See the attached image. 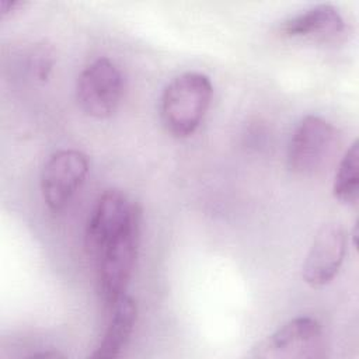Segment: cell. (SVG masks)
<instances>
[{
    "instance_id": "1",
    "label": "cell",
    "mask_w": 359,
    "mask_h": 359,
    "mask_svg": "<svg viewBox=\"0 0 359 359\" xmlns=\"http://www.w3.org/2000/svg\"><path fill=\"white\" fill-rule=\"evenodd\" d=\"M212 94V83L203 73L187 72L174 77L160 98V116L165 130L180 139L191 136L202 123Z\"/></svg>"
},
{
    "instance_id": "2",
    "label": "cell",
    "mask_w": 359,
    "mask_h": 359,
    "mask_svg": "<svg viewBox=\"0 0 359 359\" xmlns=\"http://www.w3.org/2000/svg\"><path fill=\"white\" fill-rule=\"evenodd\" d=\"M142 230V209L130 219L125 229L115 236L94 259L97 264L98 294L108 310L119 297L126 294L132 278Z\"/></svg>"
},
{
    "instance_id": "3",
    "label": "cell",
    "mask_w": 359,
    "mask_h": 359,
    "mask_svg": "<svg viewBox=\"0 0 359 359\" xmlns=\"http://www.w3.org/2000/svg\"><path fill=\"white\" fill-rule=\"evenodd\" d=\"M338 146L339 132L337 128L321 116L307 115L290 137L286 156L287 167L299 175L316 174L331 163Z\"/></svg>"
},
{
    "instance_id": "4",
    "label": "cell",
    "mask_w": 359,
    "mask_h": 359,
    "mask_svg": "<svg viewBox=\"0 0 359 359\" xmlns=\"http://www.w3.org/2000/svg\"><path fill=\"white\" fill-rule=\"evenodd\" d=\"M324 355V331L317 320L307 316L289 320L250 352L258 359H314Z\"/></svg>"
},
{
    "instance_id": "5",
    "label": "cell",
    "mask_w": 359,
    "mask_h": 359,
    "mask_svg": "<svg viewBox=\"0 0 359 359\" xmlns=\"http://www.w3.org/2000/svg\"><path fill=\"white\" fill-rule=\"evenodd\" d=\"M123 95V77L108 57H98L83 69L76 83V98L90 116L104 119L119 107Z\"/></svg>"
},
{
    "instance_id": "6",
    "label": "cell",
    "mask_w": 359,
    "mask_h": 359,
    "mask_svg": "<svg viewBox=\"0 0 359 359\" xmlns=\"http://www.w3.org/2000/svg\"><path fill=\"white\" fill-rule=\"evenodd\" d=\"M88 172L87 156L74 149L52 153L41 171V192L46 206L62 210L74 196Z\"/></svg>"
},
{
    "instance_id": "7",
    "label": "cell",
    "mask_w": 359,
    "mask_h": 359,
    "mask_svg": "<svg viewBox=\"0 0 359 359\" xmlns=\"http://www.w3.org/2000/svg\"><path fill=\"white\" fill-rule=\"evenodd\" d=\"M140 210V206L118 191H105L94 205L84 231V248L93 259L102 248L118 236L130 219Z\"/></svg>"
},
{
    "instance_id": "8",
    "label": "cell",
    "mask_w": 359,
    "mask_h": 359,
    "mask_svg": "<svg viewBox=\"0 0 359 359\" xmlns=\"http://www.w3.org/2000/svg\"><path fill=\"white\" fill-rule=\"evenodd\" d=\"M346 254V231L335 222L323 224L306 255L302 276L313 287L328 285L339 272Z\"/></svg>"
},
{
    "instance_id": "9",
    "label": "cell",
    "mask_w": 359,
    "mask_h": 359,
    "mask_svg": "<svg viewBox=\"0 0 359 359\" xmlns=\"http://www.w3.org/2000/svg\"><path fill=\"white\" fill-rule=\"evenodd\" d=\"M345 31V21L331 4H318L299 13L280 25V32L290 38L334 41Z\"/></svg>"
},
{
    "instance_id": "10",
    "label": "cell",
    "mask_w": 359,
    "mask_h": 359,
    "mask_svg": "<svg viewBox=\"0 0 359 359\" xmlns=\"http://www.w3.org/2000/svg\"><path fill=\"white\" fill-rule=\"evenodd\" d=\"M108 323L91 358L114 359L128 345L137 321V306L135 300L123 294L108 309Z\"/></svg>"
},
{
    "instance_id": "11",
    "label": "cell",
    "mask_w": 359,
    "mask_h": 359,
    "mask_svg": "<svg viewBox=\"0 0 359 359\" xmlns=\"http://www.w3.org/2000/svg\"><path fill=\"white\" fill-rule=\"evenodd\" d=\"M334 196L342 203H355L359 196V146L355 140L341 158L332 184Z\"/></svg>"
},
{
    "instance_id": "12",
    "label": "cell",
    "mask_w": 359,
    "mask_h": 359,
    "mask_svg": "<svg viewBox=\"0 0 359 359\" xmlns=\"http://www.w3.org/2000/svg\"><path fill=\"white\" fill-rule=\"evenodd\" d=\"M24 1H8V0H6V1H1V4H0V8H1V15H7V14H11V13H14L17 8H20V7H24Z\"/></svg>"
}]
</instances>
